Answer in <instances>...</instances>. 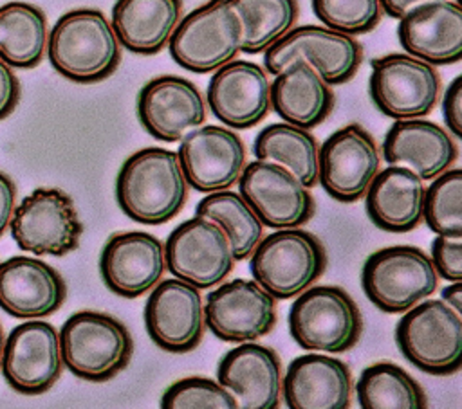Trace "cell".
<instances>
[{
  "label": "cell",
  "mask_w": 462,
  "mask_h": 409,
  "mask_svg": "<svg viewBox=\"0 0 462 409\" xmlns=\"http://www.w3.org/2000/svg\"><path fill=\"white\" fill-rule=\"evenodd\" d=\"M430 258L439 277L462 281V236L437 234L431 241Z\"/></svg>",
  "instance_id": "74e56055"
},
{
  "label": "cell",
  "mask_w": 462,
  "mask_h": 409,
  "mask_svg": "<svg viewBox=\"0 0 462 409\" xmlns=\"http://www.w3.org/2000/svg\"><path fill=\"white\" fill-rule=\"evenodd\" d=\"M164 270V245L144 231L114 234L99 256L105 286L125 299H137L150 292L162 279Z\"/></svg>",
  "instance_id": "44dd1931"
},
{
  "label": "cell",
  "mask_w": 462,
  "mask_h": 409,
  "mask_svg": "<svg viewBox=\"0 0 462 409\" xmlns=\"http://www.w3.org/2000/svg\"><path fill=\"white\" fill-rule=\"evenodd\" d=\"M442 115L446 130L455 137H462V76H457L444 92Z\"/></svg>",
  "instance_id": "f35d334b"
},
{
  "label": "cell",
  "mask_w": 462,
  "mask_h": 409,
  "mask_svg": "<svg viewBox=\"0 0 462 409\" xmlns=\"http://www.w3.org/2000/svg\"><path fill=\"white\" fill-rule=\"evenodd\" d=\"M289 333L307 351L330 355L352 350L363 333V315L352 295L336 285H312L296 295Z\"/></svg>",
  "instance_id": "5b68a950"
},
{
  "label": "cell",
  "mask_w": 462,
  "mask_h": 409,
  "mask_svg": "<svg viewBox=\"0 0 462 409\" xmlns=\"http://www.w3.org/2000/svg\"><path fill=\"white\" fill-rule=\"evenodd\" d=\"M395 342L417 369L437 377L453 375L462 368V315L442 299H424L402 312Z\"/></svg>",
  "instance_id": "8992f818"
},
{
  "label": "cell",
  "mask_w": 462,
  "mask_h": 409,
  "mask_svg": "<svg viewBox=\"0 0 462 409\" xmlns=\"http://www.w3.org/2000/svg\"><path fill=\"white\" fill-rule=\"evenodd\" d=\"M312 11L325 27L350 36L374 31L383 16L379 0H312Z\"/></svg>",
  "instance_id": "d590c367"
},
{
  "label": "cell",
  "mask_w": 462,
  "mask_h": 409,
  "mask_svg": "<svg viewBox=\"0 0 462 409\" xmlns=\"http://www.w3.org/2000/svg\"><path fill=\"white\" fill-rule=\"evenodd\" d=\"M327 268L321 240L301 227L274 229L249 256L253 279L276 301L292 299L312 286Z\"/></svg>",
  "instance_id": "277c9868"
},
{
  "label": "cell",
  "mask_w": 462,
  "mask_h": 409,
  "mask_svg": "<svg viewBox=\"0 0 462 409\" xmlns=\"http://www.w3.org/2000/svg\"><path fill=\"white\" fill-rule=\"evenodd\" d=\"M171 59L195 74L213 72L242 49V22L227 0H208L177 23L168 41Z\"/></svg>",
  "instance_id": "ba28073f"
},
{
  "label": "cell",
  "mask_w": 462,
  "mask_h": 409,
  "mask_svg": "<svg viewBox=\"0 0 462 409\" xmlns=\"http://www.w3.org/2000/svg\"><path fill=\"white\" fill-rule=\"evenodd\" d=\"M379 169L377 142L357 123L336 130L319 146L318 182L337 202L350 204L363 198Z\"/></svg>",
  "instance_id": "9a60e30c"
},
{
  "label": "cell",
  "mask_w": 462,
  "mask_h": 409,
  "mask_svg": "<svg viewBox=\"0 0 462 409\" xmlns=\"http://www.w3.org/2000/svg\"><path fill=\"white\" fill-rule=\"evenodd\" d=\"M440 299L462 315V281H449V285L442 288Z\"/></svg>",
  "instance_id": "7bdbcfd3"
},
{
  "label": "cell",
  "mask_w": 462,
  "mask_h": 409,
  "mask_svg": "<svg viewBox=\"0 0 462 409\" xmlns=\"http://www.w3.org/2000/svg\"><path fill=\"white\" fill-rule=\"evenodd\" d=\"M368 301L384 314H402L431 297L439 276L430 254L415 245H392L372 252L361 268Z\"/></svg>",
  "instance_id": "52a82bcc"
},
{
  "label": "cell",
  "mask_w": 462,
  "mask_h": 409,
  "mask_svg": "<svg viewBox=\"0 0 462 409\" xmlns=\"http://www.w3.org/2000/svg\"><path fill=\"white\" fill-rule=\"evenodd\" d=\"M424 180L410 168L388 164L365 191L370 222L386 232H410L422 222Z\"/></svg>",
  "instance_id": "4316f807"
},
{
  "label": "cell",
  "mask_w": 462,
  "mask_h": 409,
  "mask_svg": "<svg viewBox=\"0 0 462 409\" xmlns=\"http://www.w3.org/2000/svg\"><path fill=\"white\" fill-rule=\"evenodd\" d=\"M47 16L29 2L0 5V58L13 68H34L47 50Z\"/></svg>",
  "instance_id": "f546056e"
},
{
  "label": "cell",
  "mask_w": 462,
  "mask_h": 409,
  "mask_svg": "<svg viewBox=\"0 0 462 409\" xmlns=\"http://www.w3.org/2000/svg\"><path fill=\"white\" fill-rule=\"evenodd\" d=\"M206 328L224 342L258 341L278 323L276 299L254 279L222 281L204 297Z\"/></svg>",
  "instance_id": "4fadbf2b"
},
{
  "label": "cell",
  "mask_w": 462,
  "mask_h": 409,
  "mask_svg": "<svg viewBox=\"0 0 462 409\" xmlns=\"http://www.w3.org/2000/svg\"><path fill=\"white\" fill-rule=\"evenodd\" d=\"M195 214L215 222L229 238L235 259H245L263 236V223L240 193L231 189L213 191L202 198Z\"/></svg>",
  "instance_id": "d6a6232c"
},
{
  "label": "cell",
  "mask_w": 462,
  "mask_h": 409,
  "mask_svg": "<svg viewBox=\"0 0 462 409\" xmlns=\"http://www.w3.org/2000/svg\"><path fill=\"white\" fill-rule=\"evenodd\" d=\"M368 92L375 108L393 121L424 117L440 97L437 68L406 52H392L370 61Z\"/></svg>",
  "instance_id": "30bf717a"
},
{
  "label": "cell",
  "mask_w": 462,
  "mask_h": 409,
  "mask_svg": "<svg viewBox=\"0 0 462 409\" xmlns=\"http://www.w3.org/2000/svg\"><path fill=\"white\" fill-rule=\"evenodd\" d=\"M455 2H460V0H455Z\"/></svg>",
  "instance_id": "f6af8a7d"
},
{
  "label": "cell",
  "mask_w": 462,
  "mask_h": 409,
  "mask_svg": "<svg viewBox=\"0 0 462 409\" xmlns=\"http://www.w3.org/2000/svg\"><path fill=\"white\" fill-rule=\"evenodd\" d=\"M20 101V81L9 67L0 58V121L13 114Z\"/></svg>",
  "instance_id": "ab89813d"
},
{
  "label": "cell",
  "mask_w": 462,
  "mask_h": 409,
  "mask_svg": "<svg viewBox=\"0 0 462 409\" xmlns=\"http://www.w3.org/2000/svg\"><path fill=\"white\" fill-rule=\"evenodd\" d=\"M381 2V9L383 13H386L392 18H402L406 13H410L411 9L424 5V4H431V2H439V0H379Z\"/></svg>",
  "instance_id": "b9f144b4"
},
{
  "label": "cell",
  "mask_w": 462,
  "mask_h": 409,
  "mask_svg": "<svg viewBox=\"0 0 462 409\" xmlns=\"http://www.w3.org/2000/svg\"><path fill=\"white\" fill-rule=\"evenodd\" d=\"M162 409H236L231 391L208 377H186L173 382L161 396Z\"/></svg>",
  "instance_id": "8d00e7d4"
},
{
  "label": "cell",
  "mask_w": 462,
  "mask_h": 409,
  "mask_svg": "<svg viewBox=\"0 0 462 409\" xmlns=\"http://www.w3.org/2000/svg\"><path fill=\"white\" fill-rule=\"evenodd\" d=\"M296 59L309 63L330 86L343 85L357 74L363 45L350 34L307 23L292 27L263 50V68L273 76Z\"/></svg>",
  "instance_id": "8fae6325"
},
{
  "label": "cell",
  "mask_w": 462,
  "mask_h": 409,
  "mask_svg": "<svg viewBox=\"0 0 462 409\" xmlns=\"http://www.w3.org/2000/svg\"><path fill=\"white\" fill-rule=\"evenodd\" d=\"M242 22V49L260 54L287 34L300 14L298 0H227Z\"/></svg>",
  "instance_id": "836d02e7"
},
{
  "label": "cell",
  "mask_w": 462,
  "mask_h": 409,
  "mask_svg": "<svg viewBox=\"0 0 462 409\" xmlns=\"http://www.w3.org/2000/svg\"><path fill=\"white\" fill-rule=\"evenodd\" d=\"M282 396L289 409H348L352 404L350 368L330 353L300 355L282 378Z\"/></svg>",
  "instance_id": "cb8c5ba5"
},
{
  "label": "cell",
  "mask_w": 462,
  "mask_h": 409,
  "mask_svg": "<svg viewBox=\"0 0 462 409\" xmlns=\"http://www.w3.org/2000/svg\"><path fill=\"white\" fill-rule=\"evenodd\" d=\"M177 157L188 186L208 195L238 182L247 148L231 128L200 124L180 139Z\"/></svg>",
  "instance_id": "ac0fdd59"
},
{
  "label": "cell",
  "mask_w": 462,
  "mask_h": 409,
  "mask_svg": "<svg viewBox=\"0 0 462 409\" xmlns=\"http://www.w3.org/2000/svg\"><path fill=\"white\" fill-rule=\"evenodd\" d=\"M9 231L22 250L60 258L78 249L83 223L65 191L38 187L14 207Z\"/></svg>",
  "instance_id": "9c48e42d"
},
{
  "label": "cell",
  "mask_w": 462,
  "mask_h": 409,
  "mask_svg": "<svg viewBox=\"0 0 462 409\" xmlns=\"http://www.w3.org/2000/svg\"><path fill=\"white\" fill-rule=\"evenodd\" d=\"M16 207V186L4 171H0V238L7 231L13 211Z\"/></svg>",
  "instance_id": "60d3db41"
},
{
  "label": "cell",
  "mask_w": 462,
  "mask_h": 409,
  "mask_svg": "<svg viewBox=\"0 0 462 409\" xmlns=\"http://www.w3.org/2000/svg\"><path fill=\"white\" fill-rule=\"evenodd\" d=\"M282 378L280 355L254 341L229 350L217 368V380L231 391L242 409L280 407Z\"/></svg>",
  "instance_id": "603a6c76"
},
{
  "label": "cell",
  "mask_w": 462,
  "mask_h": 409,
  "mask_svg": "<svg viewBox=\"0 0 462 409\" xmlns=\"http://www.w3.org/2000/svg\"><path fill=\"white\" fill-rule=\"evenodd\" d=\"M137 117L153 139L177 142L189 130L204 124L206 99L199 86L186 77L157 76L139 90Z\"/></svg>",
  "instance_id": "d6986e66"
},
{
  "label": "cell",
  "mask_w": 462,
  "mask_h": 409,
  "mask_svg": "<svg viewBox=\"0 0 462 409\" xmlns=\"http://www.w3.org/2000/svg\"><path fill=\"white\" fill-rule=\"evenodd\" d=\"M67 299L63 276L31 256L0 263V308L18 319H42L58 312Z\"/></svg>",
  "instance_id": "7402d4cb"
},
{
  "label": "cell",
  "mask_w": 462,
  "mask_h": 409,
  "mask_svg": "<svg viewBox=\"0 0 462 409\" xmlns=\"http://www.w3.org/2000/svg\"><path fill=\"white\" fill-rule=\"evenodd\" d=\"M45 52L58 74L79 85L110 77L121 63V43L112 23L103 11L90 7L61 14L49 32Z\"/></svg>",
  "instance_id": "7a4b0ae2"
},
{
  "label": "cell",
  "mask_w": 462,
  "mask_h": 409,
  "mask_svg": "<svg viewBox=\"0 0 462 409\" xmlns=\"http://www.w3.org/2000/svg\"><path fill=\"white\" fill-rule=\"evenodd\" d=\"M4 344H5V333H4V328L0 324V362H2V353H4Z\"/></svg>",
  "instance_id": "ee69618b"
},
{
  "label": "cell",
  "mask_w": 462,
  "mask_h": 409,
  "mask_svg": "<svg viewBox=\"0 0 462 409\" xmlns=\"http://www.w3.org/2000/svg\"><path fill=\"white\" fill-rule=\"evenodd\" d=\"M144 326L168 353L193 351L204 339V301L197 286L179 277L159 281L144 304Z\"/></svg>",
  "instance_id": "2e32d148"
},
{
  "label": "cell",
  "mask_w": 462,
  "mask_h": 409,
  "mask_svg": "<svg viewBox=\"0 0 462 409\" xmlns=\"http://www.w3.org/2000/svg\"><path fill=\"white\" fill-rule=\"evenodd\" d=\"M189 186L177 151L150 146L132 153L116 178V200L121 211L143 225H162L186 205Z\"/></svg>",
  "instance_id": "6da1fadb"
},
{
  "label": "cell",
  "mask_w": 462,
  "mask_h": 409,
  "mask_svg": "<svg viewBox=\"0 0 462 409\" xmlns=\"http://www.w3.org/2000/svg\"><path fill=\"white\" fill-rule=\"evenodd\" d=\"M399 43L406 54L433 67L462 59V7L455 0L419 5L399 18Z\"/></svg>",
  "instance_id": "d4e9b609"
},
{
  "label": "cell",
  "mask_w": 462,
  "mask_h": 409,
  "mask_svg": "<svg viewBox=\"0 0 462 409\" xmlns=\"http://www.w3.org/2000/svg\"><path fill=\"white\" fill-rule=\"evenodd\" d=\"M363 409H424L428 396L422 386L393 362H375L361 371L356 384Z\"/></svg>",
  "instance_id": "1f68e13d"
},
{
  "label": "cell",
  "mask_w": 462,
  "mask_h": 409,
  "mask_svg": "<svg viewBox=\"0 0 462 409\" xmlns=\"http://www.w3.org/2000/svg\"><path fill=\"white\" fill-rule=\"evenodd\" d=\"M422 222L435 232L462 236V171L449 168L424 189Z\"/></svg>",
  "instance_id": "e575fe53"
},
{
  "label": "cell",
  "mask_w": 462,
  "mask_h": 409,
  "mask_svg": "<svg viewBox=\"0 0 462 409\" xmlns=\"http://www.w3.org/2000/svg\"><path fill=\"white\" fill-rule=\"evenodd\" d=\"M182 18V0H116L112 29L134 54H159Z\"/></svg>",
  "instance_id": "f1b7e54d"
},
{
  "label": "cell",
  "mask_w": 462,
  "mask_h": 409,
  "mask_svg": "<svg viewBox=\"0 0 462 409\" xmlns=\"http://www.w3.org/2000/svg\"><path fill=\"white\" fill-rule=\"evenodd\" d=\"M271 110L294 126L312 130L334 110L332 86L305 61L296 59L274 74L269 86Z\"/></svg>",
  "instance_id": "83f0119b"
},
{
  "label": "cell",
  "mask_w": 462,
  "mask_h": 409,
  "mask_svg": "<svg viewBox=\"0 0 462 409\" xmlns=\"http://www.w3.org/2000/svg\"><path fill=\"white\" fill-rule=\"evenodd\" d=\"M383 159L413 169L422 180H431L453 168L458 146L457 139L433 121L397 119L384 135Z\"/></svg>",
  "instance_id": "484cf974"
},
{
  "label": "cell",
  "mask_w": 462,
  "mask_h": 409,
  "mask_svg": "<svg viewBox=\"0 0 462 409\" xmlns=\"http://www.w3.org/2000/svg\"><path fill=\"white\" fill-rule=\"evenodd\" d=\"M164 261L173 277L206 290L226 281L236 259L226 232L215 222L195 214L170 232Z\"/></svg>",
  "instance_id": "7c38bea8"
},
{
  "label": "cell",
  "mask_w": 462,
  "mask_h": 409,
  "mask_svg": "<svg viewBox=\"0 0 462 409\" xmlns=\"http://www.w3.org/2000/svg\"><path fill=\"white\" fill-rule=\"evenodd\" d=\"M253 151L258 160H269L292 171L309 189L318 184L319 144L310 130L285 121L273 123L258 132Z\"/></svg>",
  "instance_id": "4dcf8cb0"
},
{
  "label": "cell",
  "mask_w": 462,
  "mask_h": 409,
  "mask_svg": "<svg viewBox=\"0 0 462 409\" xmlns=\"http://www.w3.org/2000/svg\"><path fill=\"white\" fill-rule=\"evenodd\" d=\"M63 366L88 382H106L132 360L130 330L114 315L83 310L72 314L58 332Z\"/></svg>",
  "instance_id": "3957f363"
},
{
  "label": "cell",
  "mask_w": 462,
  "mask_h": 409,
  "mask_svg": "<svg viewBox=\"0 0 462 409\" xmlns=\"http://www.w3.org/2000/svg\"><path fill=\"white\" fill-rule=\"evenodd\" d=\"M236 184L263 227H303L316 213L309 187L274 162L256 159L245 164Z\"/></svg>",
  "instance_id": "5bb4252c"
},
{
  "label": "cell",
  "mask_w": 462,
  "mask_h": 409,
  "mask_svg": "<svg viewBox=\"0 0 462 409\" xmlns=\"http://www.w3.org/2000/svg\"><path fill=\"white\" fill-rule=\"evenodd\" d=\"M0 369L7 386L22 395L49 391L63 371L58 330L40 319L14 326L5 339Z\"/></svg>",
  "instance_id": "e0dca14e"
},
{
  "label": "cell",
  "mask_w": 462,
  "mask_h": 409,
  "mask_svg": "<svg viewBox=\"0 0 462 409\" xmlns=\"http://www.w3.org/2000/svg\"><path fill=\"white\" fill-rule=\"evenodd\" d=\"M271 81L258 63L231 59L213 70L206 103L213 115L231 130H247L260 124L271 112Z\"/></svg>",
  "instance_id": "ffe728a7"
}]
</instances>
